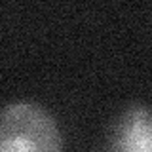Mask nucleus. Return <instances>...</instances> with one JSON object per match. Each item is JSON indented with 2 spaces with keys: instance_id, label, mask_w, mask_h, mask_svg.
<instances>
[{
  "instance_id": "f257e3e1",
  "label": "nucleus",
  "mask_w": 152,
  "mask_h": 152,
  "mask_svg": "<svg viewBox=\"0 0 152 152\" xmlns=\"http://www.w3.org/2000/svg\"><path fill=\"white\" fill-rule=\"evenodd\" d=\"M55 118L31 101L10 103L0 110V152H61Z\"/></svg>"
},
{
  "instance_id": "f03ea898",
  "label": "nucleus",
  "mask_w": 152,
  "mask_h": 152,
  "mask_svg": "<svg viewBox=\"0 0 152 152\" xmlns=\"http://www.w3.org/2000/svg\"><path fill=\"white\" fill-rule=\"evenodd\" d=\"M108 152H152V108H126L110 129Z\"/></svg>"
}]
</instances>
